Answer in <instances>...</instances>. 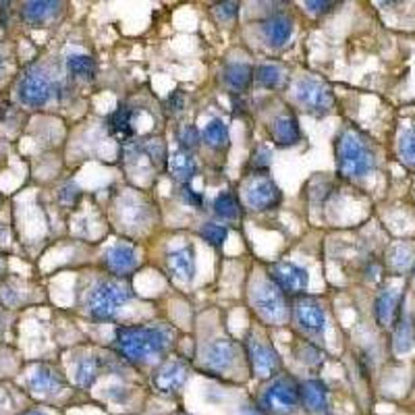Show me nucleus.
<instances>
[{
  "mask_svg": "<svg viewBox=\"0 0 415 415\" xmlns=\"http://www.w3.org/2000/svg\"><path fill=\"white\" fill-rule=\"evenodd\" d=\"M181 195H183L185 204H189V206H193V208H202V206H204V195H199V193H197L195 189H191L189 185H183Z\"/></svg>",
  "mask_w": 415,
  "mask_h": 415,
  "instance_id": "obj_34",
  "label": "nucleus"
},
{
  "mask_svg": "<svg viewBox=\"0 0 415 415\" xmlns=\"http://www.w3.org/2000/svg\"><path fill=\"white\" fill-rule=\"evenodd\" d=\"M216 13L220 19H232L239 15V2H225V4H218L216 6Z\"/></svg>",
  "mask_w": 415,
  "mask_h": 415,
  "instance_id": "obj_36",
  "label": "nucleus"
},
{
  "mask_svg": "<svg viewBox=\"0 0 415 415\" xmlns=\"http://www.w3.org/2000/svg\"><path fill=\"white\" fill-rule=\"evenodd\" d=\"M399 154H401V160L405 164H409L411 169H415V129L405 131L401 136V139H399Z\"/></svg>",
  "mask_w": 415,
  "mask_h": 415,
  "instance_id": "obj_31",
  "label": "nucleus"
},
{
  "mask_svg": "<svg viewBox=\"0 0 415 415\" xmlns=\"http://www.w3.org/2000/svg\"><path fill=\"white\" fill-rule=\"evenodd\" d=\"M131 123H133V110L123 104L108 117V131L119 141L125 143L136 136V129H133Z\"/></svg>",
  "mask_w": 415,
  "mask_h": 415,
  "instance_id": "obj_16",
  "label": "nucleus"
},
{
  "mask_svg": "<svg viewBox=\"0 0 415 415\" xmlns=\"http://www.w3.org/2000/svg\"><path fill=\"white\" fill-rule=\"evenodd\" d=\"M223 79L225 84L231 88V90H237V92H243L249 88L251 79H253V69L245 62H231L225 67L223 71Z\"/></svg>",
  "mask_w": 415,
  "mask_h": 415,
  "instance_id": "obj_22",
  "label": "nucleus"
},
{
  "mask_svg": "<svg viewBox=\"0 0 415 415\" xmlns=\"http://www.w3.org/2000/svg\"><path fill=\"white\" fill-rule=\"evenodd\" d=\"M401 312V293L388 289L382 291L376 299V320L380 326H393Z\"/></svg>",
  "mask_w": 415,
  "mask_h": 415,
  "instance_id": "obj_14",
  "label": "nucleus"
},
{
  "mask_svg": "<svg viewBox=\"0 0 415 415\" xmlns=\"http://www.w3.org/2000/svg\"><path fill=\"white\" fill-rule=\"evenodd\" d=\"M56 6H58V2H25L23 4V19L32 25H40L54 13Z\"/></svg>",
  "mask_w": 415,
  "mask_h": 415,
  "instance_id": "obj_26",
  "label": "nucleus"
},
{
  "mask_svg": "<svg viewBox=\"0 0 415 415\" xmlns=\"http://www.w3.org/2000/svg\"><path fill=\"white\" fill-rule=\"evenodd\" d=\"M171 345L169 332L154 326H121L117 328V347L119 351L136 362H147L150 357L162 353Z\"/></svg>",
  "mask_w": 415,
  "mask_h": 415,
  "instance_id": "obj_1",
  "label": "nucleus"
},
{
  "mask_svg": "<svg viewBox=\"0 0 415 415\" xmlns=\"http://www.w3.org/2000/svg\"><path fill=\"white\" fill-rule=\"evenodd\" d=\"M336 162L343 177H366L374 169V154L366 139L357 131L347 129L336 138Z\"/></svg>",
  "mask_w": 415,
  "mask_h": 415,
  "instance_id": "obj_2",
  "label": "nucleus"
},
{
  "mask_svg": "<svg viewBox=\"0 0 415 415\" xmlns=\"http://www.w3.org/2000/svg\"><path fill=\"white\" fill-rule=\"evenodd\" d=\"M272 138L278 145H295L301 139L299 123L291 114H282L272 123Z\"/></svg>",
  "mask_w": 415,
  "mask_h": 415,
  "instance_id": "obj_21",
  "label": "nucleus"
},
{
  "mask_svg": "<svg viewBox=\"0 0 415 415\" xmlns=\"http://www.w3.org/2000/svg\"><path fill=\"white\" fill-rule=\"evenodd\" d=\"M199 235L204 237V241H208L210 245H214V247H220L225 241H227V237H229V231L223 227V225H214V223H208V225H204L202 227V231Z\"/></svg>",
  "mask_w": 415,
  "mask_h": 415,
  "instance_id": "obj_32",
  "label": "nucleus"
},
{
  "mask_svg": "<svg viewBox=\"0 0 415 415\" xmlns=\"http://www.w3.org/2000/svg\"><path fill=\"white\" fill-rule=\"evenodd\" d=\"M17 93H19V100H21L25 106L40 108V106H44L48 100H50V95H52V86H50L48 77L42 71L29 69V71L21 77Z\"/></svg>",
  "mask_w": 415,
  "mask_h": 415,
  "instance_id": "obj_7",
  "label": "nucleus"
},
{
  "mask_svg": "<svg viewBox=\"0 0 415 415\" xmlns=\"http://www.w3.org/2000/svg\"><path fill=\"white\" fill-rule=\"evenodd\" d=\"M235 362V347L229 341H216L206 351V368L214 371H225Z\"/></svg>",
  "mask_w": 415,
  "mask_h": 415,
  "instance_id": "obj_17",
  "label": "nucleus"
},
{
  "mask_svg": "<svg viewBox=\"0 0 415 415\" xmlns=\"http://www.w3.org/2000/svg\"><path fill=\"white\" fill-rule=\"evenodd\" d=\"M131 297V289L119 280H100L88 295V312L95 320H112Z\"/></svg>",
  "mask_w": 415,
  "mask_h": 415,
  "instance_id": "obj_3",
  "label": "nucleus"
},
{
  "mask_svg": "<svg viewBox=\"0 0 415 415\" xmlns=\"http://www.w3.org/2000/svg\"><path fill=\"white\" fill-rule=\"evenodd\" d=\"M199 141H202V136L193 125H183L179 129V143H181V150H185V152L195 150L199 145Z\"/></svg>",
  "mask_w": 415,
  "mask_h": 415,
  "instance_id": "obj_33",
  "label": "nucleus"
},
{
  "mask_svg": "<svg viewBox=\"0 0 415 415\" xmlns=\"http://www.w3.org/2000/svg\"><path fill=\"white\" fill-rule=\"evenodd\" d=\"M104 262H106V266H108L110 272L123 277V275H129L131 270H136V266H138V253L129 245H112L104 253Z\"/></svg>",
  "mask_w": 415,
  "mask_h": 415,
  "instance_id": "obj_12",
  "label": "nucleus"
},
{
  "mask_svg": "<svg viewBox=\"0 0 415 415\" xmlns=\"http://www.w3.org/2000/svg\"><path fill=\"white\" fill-rule=\"evenodd\" d=\"M414 347V326L407 318H403L397 324V332H395V349L397 353H407Z\"/></svg>",
  "mask_w": 415,
  "mask_h": 415,
  "instance_id": "obj_28",
  "label": "nucleus"
},
{
  "mask_svg": "<svg viewBox=\"0 0 415 415\" xmlns=\"http://www.w3.org/2000/svg\"><path fill=\"white\" fill-rule=\"evenodd\" d=\"M29 386H32L34 393L46 395V393H56V390L62 386V382H60V378L56 376V371H52L50 368H38L32 374Z\"/></svg>",
  "mask_w": 415,
  "mask_h": 415,
  "instance_id": "obj_25",
  "label": "nucleus"
},
{
  "mask_svg": "<svg viewBox=\"0 0 415 415\" xmlns=\"http://www.w3.org/2000/svg\"><path fill=\"white\" fill-rule=\"evenodd\" d=\"M297 100L314 114H326L330 112L332 104H334V95L332 90L318 81V79H301L297 84Z\"/></svg>",
  "mask_w": 415,
  "mask_h": 415,
  "instance_id": "obj_6",
  "label": "nucleus"
},
{
  "mask_svg": "<svg viewBox=\"0 0 415 415\" xmlns=\"http://www.w3.org/2000/svg\"><path fill=\"white\" fill-rule=\"evenodd\" d=\"M256 79L264 86V88H277L282 79V71L277 65H262L256 69Z\"/></svg>",
  "mask_w": 415,
  "mask_h": 415,
  "instance_id": "obj_30",
  "label": "nucleus"
},
{
  "mask_svg": "<svg viewBox=\"0 0 415 415\" xmlns=\"http://www.w3.org/2000/svg\"><path fill=\"white\" fill-rule=\"evenodd\" d=\"M2 71H4V60H2V56H0V75H2Z\"/></svg>",
  "mask_w": 415,
  "mask_h": 415,
  "instance_id": "obj_40",
  "label": "nucleus"
},
{
  "mask_svg": "<svg viewBox=\"0 0 415 415\" xmlns=\"http://www.w3.org/2000/svg\"><path fill=\"white\" fill-rule=\"evenodd\" d=\"M282 199V193L275 181L270 179H256L245 191V204L253 210H272Z\"/></svg>",
  "mask_w": 415,
  "mask_h": 415,
  "instance_id": "obj_9",
  "label": "nucleus"
},
{
  "mask_svg": "<svg viewBox=\"0 0 415 415\" xmlns=\"http://www.w3.org/2000/svg\"><path fill=\"white\" fill-rule=\"evenodd\" d=\"M95 378H98V360H93V357L81 360L79 366H77V371H75L77 384H79L81 388H88V386H92Z\"/></svg>",
  "mask_w": 415,
  "mask_h": 415,
  "instance_id": "obj_29",
  "label": "nucleus"
},
{
  "mask_svg": "<svg viewBox=\"0 0 415 415\" xmlns=\"http://www.w3.org/2000/svg\"><path fill=\"white\" fill-rule=\"evenodd\" d=\"M305 6L312 11V13H328L332 6H336L334 2H305Z\"/></svg>",
  "mask_w": 415,
  "mask_h": 415,
  "instance_id": "obj_38",
  "label": "nucleus"
},
{
  "mask_svg": "<svg viewBox=\"0 0 415 415\" xmlns=\"http://www.w3.org/2000/svg\"><path fill=\"white\" fill-rule=\"evenodd\" d=\"M253 303H256L258 314L264 320H268V322H284V318L289 314L286 297H284V293L278 289L272 280H264V282L258 284L256 295H253Z\"/></svg>",
  "mask_w": 415,
  "mask_h": 415,
  "instance_id": "obj_5",
  "label": "nucleus"
},
{
  "mask_svg": "<svg viewBox=\"0 0 415 415\" xmlns=\"http://www.w3.org/2000/svg\"><path fill=\"white\" fill-rule=\"evenodd\" d=\"M262 409L268 414H293L301 403V386L293 378H277L262 395Z\"/></svg>",
  "mask_w": 415,
  "mask_h": 415,
  "instance_id": "obj_4",
  "label": "nucleus"
},
{
  "mask_svg": "<svg viewBox=\"0 0 415 415\" xmlns=\"http://www.w3.org/2000/svg\"><path fill=\"white\" fill-rule=\"evenodd\" d=\"M247 355L251 362V368L258 376H272L280 368V357L277 351L268 345L258 343L256 338L247 343Z\"/></svg>",
  "mask_w": 415,
  "mask_h": 415,
  "instance_id": "obj_11",
  "label": "nucleus"
},
{
  "mask_svg": "<svg viewBox=\"0 0 415 415\" xmlns=\"http://www.w3.org/2000/svg\"><path fill=\"white\" fill-rule=\"evenodd\" d=\"M214 212L220 216V218H239L241 216V206H239V199L229 193V191H225V193H220L216 199H214Z\"/></svg>",
  "mask_w": 415,
  "mask_h": 415,
  "instance_id": "obj_27",
  "label": "nucleus"
},
{
  "mask_svg": "<svg viewBox=\"0 0 415 415\" xmlns=\"http://www.w3.org/2000/svg\"><path fill=\"white\" fill-rule=\"evenodd\" d=\"M301 399L314 414H324L328 409V388L322 380H308L301 386Z\"/></svg>",
  "mask_w": 415,
  "mask_h": 415,
  "instance_id": "obj_19",
  "label": "nucleus"
},
{
  "mask_svg": "<svg viewBox=\"0 0 415 415\" xmlns=\"http://www.w3.org/2000/svg\"><path fill=\"white\" fill-rule=\"evenodd\" d=\"M262 32H264V38L268 40V44L282 46V44H286V40L293 34V21L282 15H275L262 23Z\"/></svg>",
  "mask_w": 415,
  "mask_h": 415,
  "instance_id": "obj_20",
  "label": "nucleus"
},
{
  "mask_svg": "<svg viewBox=\"0 0 415 415\" xmlns=\"http://www.w3.org/2000/svg\"><path fill=\"white\" fill-rule=\"evenodd\" d=\"M169 268L175 277L179 280H193V275H195V253L191 247H181L177 251H171L169 253Z\"/></svg>",
  "mask_w": 415,
  "mask_h": 415,
  "instance_id": "obj_18",
  "label": "nucleus"
},
{
  "mask_svg": "<svg viewBox=\"0 0 415 415\" xmlns=\"http://www.w3.org/2000/svg\"><path fill=\"white\" fill-rule=\"evenodd\" d=\"M202 139L208 147L212 150H225L229 145V129L220 119H214L206 125Z\"/></svg>",
  "mask_w": 415,
  "mask_h": 415,
  "instance_id": "obj_24",
  "label": "nucleus"
},
{
  "mask_svg": "<svg viewBox=\"0 0 415 415\" xmlns=\"http://www.w3.org/2000/svg\"><path fill=\"white\" fill-rule=\"evenodd\" d=\"M253 166H260V169H266L270 164V152L264 150V147H258L256 154H253V160H251Z\"/></svg>",
  "mask_w": 415,
  "mask_h": 415,
  "instance_id": "obj_37",
  "label": "nucleus"
},
{
  "mask_svg": "<svg viewBox=\"0 0 415 415\" xmlns=\"http://www.w3.org/2000/svg\"><path fill=\"white\" fill-rule=\"evenodd\" d=\"M270 278L278 289L286 295H301L310 286V275L305 268L293 262H278L270 268Z\"/></svg>",
  "mask_w": 415,
  "mask_h": 415,
  "instance_id": "obj_8",
  "label": "nucleus"
},
{
  "mask_svg": "<svg viewBox=\"0 0 415 415\" xmlns=\"http://www.w3.org/2000/svg\"><path fill=\"white\" fill-rule=\"evenodd\" d=\"M21 415H46L44 411H38V409H32V411H25V414Z\"/></svg>",
  "mask_w": 415,
  "mask_h": 415,
  "instance_id": "obj_39",
  "label": "nucleus"
},
{
  "mask_svg": "<svg viewBox=\"0 0 415 415\" xmlns=\"http://www.w3.org/2000/svg\"><path fill=\"white\" fill-rule=\"evenodd\" d=\"M166 164H169V173L173 175V179H177L179 183L187 185L197 173L195 160L189 156V152L185 150H175L166 156Z\"/></svg>",
  "mask_w": 415,
  "mask_h": 415,
  "instance_id": "obj_15",
  "label": "nucleus"
},
{
  "mask_svg": "<svg viewBox=\"0 0 415 415\" xmlns=\"http://www.w3.org/2000/svg\"><path fill=\"white\" fill-rule=\"evenodd\" d=\"M166 106L171 112H181L185 108V93L181 90L173 92L169 98H166Z\"/></svg>",
  "mask_w": 415,
  "mask_h": 415,
  "instance_id": "obj_35",
  "label": "nucleus"
},
{
  "mask_svg": "<svg viewBox=\"0 0 415 415\" xmlns=\"http://www.w3.org/2000/svg\"><path fill=\"white\" fill-rule=\"evenodd\" d=\"M295 318L299 326L308 332H322L326 326V314L318 299L314 297H299L295 301Z\"/></svg>",
  "mask_w": 415,
  "mask_h": 415,
  "instance_id": "obj_10",
  "label": "nucleus"
},
{
  "mask_svg": "<svg viewBox=\"0 0 415 415\" xmlns=\"http://www.w3.org/2000/svg\"><path fill=\"white\" fill-rule=\"evenodd\" d=\"M67 71L75 79L90 81V79L95 77V62H93L92 56H88V54H71L67 58Z\"/></svg>",
  "mask_w": 415,
  "mask_h": 415,
  "instance_id": "obj_23",
  "label": "nucleus"
},
{
  "mask_svg": "<svg viewBox=\"0 0 415 415\" xmlns=\"http://www.w3.org/2000/svg\"><path fill=\"white\" fill-rule=\"evenodd\" d=\"M154 386L162 393H175L179 390L187 380V368L181 362H169L162 368L156 371V376L152 378Z\"/></svg>",
  "mask_w": 415,
  "mask_h": 415,
  "instance_id": "obj_13",
  "label": "nucleus"
}]
</instances>
